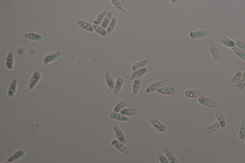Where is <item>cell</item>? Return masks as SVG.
I'll use <instances>...</instances> for the list:
<instances>
[{"instance_id":"30","label":"cell","mask_w":245,"mask_h":163,"mask_svg":"<svg viewBox=\"0 0 245 163\" xmlns=\"http://www.w3.org/2000/svg\"><path fill=\"white\" fill-rule=\"evenodd\" d=\"M127 103V100H123L119 102L116 105L114 106L113 108V112L118 113L120 112L122 109L125 108Z\"/></svg>"},{"instance_id":"14","label":"cell","mask_w":245,"mask_h":163,"mask_svg":"<svg viewBox=\"0 0 245 163\" xmlns=\"http://www.w3.org/2000/svg\"><path fill=\"white\" fill-rule=\"evenodd\" d=\"M109 118L113 120H116L119 122H127L128 120L127 117L115 112H111L110 114Z\"/></svg>"},{"instance_id":"4","label":"cell","mask_w":245,"mask_h":163,"mask_svg":"<svg viewBox=\"0 0 245 163\" xmlns=\"http://www.w3.org/2000/svg\"><path fill=\"white\" fill-rule=\"evenodd\" d=\"M113 130L114 134H115V136L119 141L120 142L122 143H125L127 142V140L125 137L124 133L118 126L117 125H114L113 126Z\"/></svg>"},{"instance_id":"19","label":"cell","mask_w":245,"mask_h":163,"mask_svg":"<svg viewBox=\"0 0 245 163\" xmlns=\"http://www.w3.org/2000/svg\"><path fill=\"white\" fill-rule=\"evenodd\" d=\"M185 95L188 98H194L203 96V93L202 91L197 90H187L185 92Z\"/></svg>"},{"instance_id":"26","label":"cell","mask_w":245,"mask_h":163,"mask_svg":"<svg viewBox=\"0 0 245 163\" xmlns=\"http://www.w3.org/2000/svg\"><path fill=\"white\" fill-rule=\"evenodd\" d=\"M242 74L240 70H238L236 71L235 75L233 77L232 81H231V86L232 87H235L237 86L238 83H239L241 77H242Z\"/></svg>"},{"instance_id":"11","label":"cell","mask_w":245,"mask_h":163,"mask_svg":"<svg viewBox=\"0 0 245 163\" xmlns=\"http://www.w3.org/2000/svg\"><path fill=\"white\" fill-rule=\"evenodd\" d=\"M111 143L112 145L120 152L125 154H127L128 152V150L127 149V148H126L123 144L119 141L118 140H113L112 141Z\"/></svg>"},{"instance_id":"21","label":"cell","mask_w":245,"mask_h":163,"mask_svg":"<svg viewBox=\"0 0 245 163\" xmlns=\"http://www.w3.org/2000/svg\"><path fill=\"white\" fill-rule=\"evenodd\" d=\"M159 94L162 95H173L175 93V90L172 87H166L159 88L156 91Z\"/></svg>"},{"instance_id":"31","label":"cell","mask_w":245,"mask_h":163,"mask_svg":"<svg viewBox=\"0 0 245 163\" xmlns=\"http://www.w3.org/2000/svg\"><path fill=\"white\" fill-rule=\"evenodd\" d=\"M141 85V81L139 79H136L133 81L132 84V92L134 94H137L138 93V91L140 89Z\"/></svg>"},{"instance_id":"28","label":"cell","mask_w":245,"mask_h":163,"mask_svg":"<svg viewBox=\"0 0 245 163\" xmlns=\"http://www.w3.org/2000/svg\"><path fill=\"white\" fill-rule=\"evenodd\" d=\"M120 114L124 116H132L138 113L137 109L133 108H125L121 110Z\"/></svg>"},{"instance_id":"1","label":"cell","mask_w":245,"mask_h":163,"mask_svg":"<svg viewBox=\"0 0 245 163\" xmlns=\"http://www.w3.org/2000/svg\"><path fill=\"white\" fill-rule=\"evenodd\" d=\"M147 121L153 126V127L159 132H163L167 129V127L164 126L161 123L156 119L149 117L147 118Z\"/></svg>"},{"instance_id":"27","label":"cell","mask_w":245,"mask_h":163,"mask_svg":"<svg viewBox=\"0 0 245 163\" xmlns=\"http://www.w3.org/2000/svg\"><path fill=\"white\" fill-rule=\"evenodd\" d=\"M164 151L165 155L167 156V159L169 160L170 163H178V161L175 158L171 150H170L169 149L165 148L164 149Z\"/></svg>"},{"instance_id":"12","label":"cell","mask_w":245,"mask_h":163,"mask_svg":"<svg viewBox=\"0 0 245 163\" xmlns=\"http://www.w3.org/2000/svg\"><path fill=\"white\" fill-rule=\"evenodd\" d=\"M24 37L27 40L35 41H41L42 37L41 35L36 33H28L24 34Z\"/></svg>"},{"instance_id":"6","label":"cell","mask_w":245,"mask_h":163,"mask_svg":"<svg viewBox=\"0 0 245 163\" xmlns=\"http://www.w3.org/2000/svg\"><path fill=\"white\" fill-rule=\"evenodd\" d=\"M164 82L162 81H157L154 82L152 83L149 85L146 88V92L147 93H151L154 92L155 91H157V90L161 88L163 86Z\"/></svg>"},{"instance_id":"18","label":"cell","mask_w":245,"mask_h":163,"mask_svg":"<svg viewBox=\"0 0 245 163\" xmlns=\"http://www.w3.org/2000/svg\"><path fill=\"white\" fill-rule=\"evenodd\" d=\"M77 24L80 28L86 30V31L90 32L94 31V29L93 25H91L90 23H88L85 21H82V20H78L77 22Z\"/></svg>"},{"instance_id":"9","label":"cell","mask_w":245,"mask_h":163,"mask_svg":"<svg viewBox=\"0 0 245 163\" xmlns=\"http://www.w3.org/2000/svg\"><path fill=\"white\" fill-rule=\"evenodd\" d=\"M17 79H13L11 82L7 93L8 96L10 98H12L16 94L17 88Z\"/></svg>"},{"instance_id":"5","label":"cell","mask_w":245,"mask_h":163,"mask_svg":"<svg viewBox=\"0 0 245 163\" xmlns=\"http://www.w3.org/2000/svg\"><path fill=\"white\" fill-rule=\"evenodd\" d=\"M61 55L60 51L56 52L55 53H51L46 55L43 58V62L45 65H47L51 62H53L57 60Z\"/></svg>"},{"instance_id":"40","label":"cell","mask_w":245,"mask_h":163,"mask_svg":"<svg viewBox=\"0 0 245 163\" xmlns=\"http://www.w3.org/2000/svg\"><path fill=\"white\" fill-rule=\"evenodd\" d=\"M171 2H172V3H176V2H177V0H176V1H173V0H171Z\"/></svg>"},{"instance_id":"17","label":"cell","mask_w":245,"mask_h":163,"mask_svg":"<svg viewBox=\"0 0 245 163\" xmlns=\"http://www.w3.org/2000/svg\"><path fill=\"white\" fill-rule=\"evenodd\" d=\"M104 80L108 88L111 90H113L115 86V83L112 77L109 73L105 72L104 74Z\"/></svg>"},{"instance_id":"35","label":"cell","mask_w":245,"mask_h":163,"mask_svg":"<svg viewBox=\"0 0 245 163\" xmlns=\"http://www.w3.org/2000/svg\"><path fill=\"white\" fill-rule=\"evenodd\" d=\"M238 137L240 139L244 140L245 137V121L241 123L238 132Z\"/></svg>"},{"instance_id":"20","label":"cell","mask_w":245,"mask_h":163,"mask_svg":"<svg viewBox=\"0 0 245 163\" xmlns=\"http://www.w3.org/2000/svg\"><path fill=\"white\" fill-rule=\"evenodd\" d=\"M216 117L217 122L220 125V127L222 129L226 126V121L224 116L221 110H217L216 112Z\"/></svg>"},{"instance_id":"36","label":"cell","mask_w":245,"mask_h":163,"mask_svg":"<svg viewBox=\"0 0 245 163\" xmlns=\"http://www.w3.org/2000/svg\"><path fill=\"white\" fill-rule=\"evenodd\" d=\"M245 86V72L242 74V77L239 81V83L237 85V89L238 90H242Z\"/></svg>"},{"instance_id":"29","label":"cell","mask_w":245,"mask_h":163,"mask_svg":"<svg viewBox=\"0 0 245 163\" xmlns=\"http://www.w3.org/2000/svg\"><path fill=\"white\" fill-rule=\"evenodd\" d=\"M112 18V13L111 12H109L105 17L104 18V20L102 22V24H101V27L104 29H106L110 23Z\"/></svg>"},{"instance_id":"38","label":"cell","mask_w":245,"mask_h":163,"mask_svg":"<svg viewBox=\"0 0 245 163\" xmlns=\"http://www.w3.org/2000/svg\"><path fill=\"white\" fill-rule=\"evenodd\" d=\"M111 2L115 8L120 11L122 9V5L118 0H112L111 1Z\"/></svg>"},{"instance_id":"15","label":"cell","mask_w":245,"mask_h":163,"mask_svg":"<svg viewBox=\"0 0 245 163\" xmlns=\"http://www.w3.org/2000/svg\"><path fill=\"white\" fill-rule=\"evenodd\" d=\"M219 40L221 43L223 45L228 48H233L235 47L236 44L233 40H231L230 38L227 37L221 36L219 38Z\"/></svg>"},{"instance_id":"2","label":"cell","mask_w":245,"mask_h":163,"mask_svg":"<svg viewBox=\"0 0 245 163\" xmlns=\"http://www.w3.org/2000/svg\"><path fill=\"white\" fill-rule=\"evenodd\" d=\"M41 77V75L39 71H36L33 73L29 82L28 88L29 90H32L35 88L40 81Z\"/></svg>"},{"instance_id":"34","label":"cell","mask_w":245,"mask_h":163,"mask_svg":"<svg viewBox=\"0 0 245 163\" xmlns=\"http://www.w3.org/2000/svg\"><path fill=\"white\" fill-rule=\"evenodd\" d=\"M117 20L114 17H112L110 23L107 28V35H110L111 34L112 32L113 31L114 28H115V26L117 25Z\"/></svg>"},{"instance_id":"41","label":"cell","mask_w":245,"mask_h":163,"mask_svg":"<svg viewBox=\"0 0 245 163\" xmlns=\"http://www.w3.org/2000/svg\"><path fill=\"white\" fill-rule=\"evenodd\" d=\"M10 163V162H2V163Z\"/></svg>"},{"instance_id":"23","label":"cell","mask_w":245,"mask_h":163,"mask_svg":"<svg viewBox=\"0 0 245 163\" xmlns=\"http://www.w3.org/2000/svg\"><path fill=\"white\" fill-rule=\"evenodd\" d=\"M123 83H124V81L122 80V78L121 77H118L116 82H115V86H114L113 91V94L114 95L118 94L122 87Z\"/></svg>"},{"instance_id":"7","label":"cell","mask_w":245,"mask_h":163,"mask_svg":"<svg viewBox=\"0 0 245 163\" xmlns=\"http://www.w3.org/2000/svg\"><path fill=\"white\" fill-rule=\"evenodd\" d=\"M198 101L200 104H202L203 105L211 108H214L216 107V104H215V103L211 100L208 98L207 97L201 96L198 98Z\"/></svg>"},{"instance_id":"42","label":"cell","mask_w":245,"mask_h":163,"mask_svg":"<svg viewBox=\"0 0 245 163\" xmlns=\"http://www.w3.org/2000/svg\"><path fill=\"white\" fill-rule=\"evenodd\" d=\"M160 163V162H157V163Z\"/></svg>"},{"instance_id":"13","label":"cell","mask_w":245,"mask_h":163,"mask_svg":"<svg viewBox=\"0 0 245 163\" xmlns=\"http://www.w3.org/2000/svg\"><path fill=\"white\" fill-rule=\"evenodd\" d=\"M210 52L212 56L214 61H217L219 59V53L217 49V47H216V45L214 42H212L210 44Z\"/></svg>"},{"instance_id":"43","label":"cell","mask_w":245,"mask_h":163,"mask_svg":"<svg viewBox=\"0 0 245 163\" xmlns=\"http://www.w3.org/2000/svg\"><path fill=\"white\" fill-rule=\"evenodd\" d=\"M244 142H245V139L244 140Z\"/></svg>"},{"instance_id":"32","label":"cell","mask_w":245,"mask_h":163,"mask_svg":"<svg viewBox=\"0 0 245 163\" xmlns=\"http://www.w3.org/2000/svg\"><path fill=\"white\" fill-rule=\"evenodd\" d=\"M94 30L98 34L100 35L101 36L103 37H106L107 35V31L104 28L101 27L100 26H97V25H93Z\"/></svg>"},{"instance_id":"33","label":"cell","mask_w":245,"mask_h":163,"mask_svg":"<svg viewBox=\"0 0 245 163\" xmlns=\"http://www.w3.org/2000/svg\"><path fill=\"white\" fill-rule=\"evenodd\" d=\"M233 52L237 55L238 57L240 58L241 59H243V60H245V51L239 49L237 47H233L232 49Z\"/></svg>"},{"instance_id":"39","label":"cell","mask_w":245,"mask_h":163,"mask_svg":"<svg viewBox=\"0 0 245 163\" xmlns=\"http://www.w3.org/2000/svg\"><path fill=\"white\" fill-rule=\"evenodd\" d=\"M158 160H159L160 163H170L168 161V159L166 158V156L163 155H159L157 156Z\"/></svg>"},{"instance_id":"3","label":"cell","mask_w":245,"mask_h":163,"mask_svg":"<svg viewBox=\"0 0 245 163\" xmlns=\"http://www.w3.org/2000/svg\"><path fill=\"white\" fill-rule=\"evenodd\" d=\"M210 35V32L206 30H199L192 31L190 33V36L192 39H199L206 37Z\"/></svg>"},{"instance_id":"10","label":"cell","mask_w":245,"mask_h":163,"mask_svg":"<svg viewBox=\"0 0 245 163\" xmlns=\"http://www.w3.org/2000/svg\"><path fill=\"white\" fill-rule=\"evenodd\" d=\"M148 71V69L146 68H143L137 69L136 71H134L129 77V79L131 81L134 80L136 79H138V77H141L142 76L145 74Z\"/></svg>"},{"instance_id":"22","label":"cell","mask_w":245,"mask_h":163,"mask_svg":"<svg viewBox=\"0 0 245 163\" xmlns=\"http://www.w3.org/2000/svg\"><path fill=\"white\" fill-rule=\"evenodd\" d=\"M13 65H14V56L12 52H9L7 57L6 60V67L9 70H12L13 69Z\"/></svg>"},{"instance_id":"25","label":"cell","mask_w":245,"mask_h":163,"mask_svg":"<svg viewBox=\"0 0 245 163\" xmlns=\"http://www.w3.org/2000/svg\"><path fill=\"white\" fill-rule=\"evenodd\" d=\"M148 60H147V59L141 60V61L136 62V63L132 65V67H131V69L133 71H135L137 70V69L144 68L148 64Z\"/></svg>"},{"instance_id":"8","label":"cell","mask_w":245,"mask_h":163,"mask_svg":"<svg viewBox=\"0 0 245 163\" xmlns=\"http://www.w3.org/2000/svg\"><path fill=\"white\" fill-rule=\"evenodd\" d=\"M25 152L23 150H18L8 158V162L12 163L20 159L25 156Z\"/></svg>"},{"instance_id":"24","label":"cell","mask_w":245,"mask_h":163,"mask_svg":"<svg viewBox=\"0 0 245 163\" xmlns=\"http://www.w3.org/2000/svg\"><path fill=\"white\" fill-rule=\"evenodd\" d=\"M108 11L104 10L103 12H101L100 14L98 15L97 17L95 19L93 23L94 25H97V26H100V25L102 24V22L104 20V18L106 16L107 14H108Z\"/></svg>"},{"instance_id":"37","label":"cell","mask_w":245,"mask_h":163,"mask_svg":"<svg viewBox=\"0 0 245 163\" xmlns=\"http://www.w3.org/2000/svg\"><path fill=\"white\" fill-rule=\"evenodd\" d=\"M233 40L234 41V42L236 44V45H237V47L245 51V43L243 42L242 41L240 40H238V39H233Z\"/></svg>"},{"instance_id":"16","label":"cell","mask_w":245,"mask_h":163,"mask_svg":"<svg viewBox=\"0 0 245 163\" xmlns=\"http://www.w3.org/2000/svg\"><path fill=\"white\" fill-rule=\"evenodd\" d=\"M220 127L219 124L217 122L213 123L211 125H209L207 128H205L203 131V133L204 135L210 134L214 132L215 131Z\"/></svg>"}]
</instances>
